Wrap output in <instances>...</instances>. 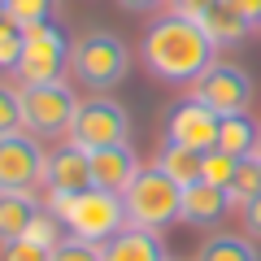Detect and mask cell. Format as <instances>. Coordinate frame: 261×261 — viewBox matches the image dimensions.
Wrapping results in <instances>:
<instances>
[{
  "instance_id": "6da1fadb",
  "label": "cell",
  "mask_w": 261,
  "mask_h": 261,
  "mask_svg": "<svg viewBox=\"0 0 261 261\" xmlns=\"http://www.w3.org/2000/svg\"><path fill=\"white\" fill-rule=\"evenodd\" d=\"M140 57L148 65V74L161 83H196L209 65L218 61V44L196 18L183 13H166L144 31Z\"/></svg>"
},
{
  "instance_id": "9c48e42d",
  "label": "cell",
  "mask_w": 261,
  "mask_h": 261,
  "mask_svg": "<svg viewBox=\"0 0 261 261\" xmlns=\"http://www.w3.org/2000/svg\"><path fill=\"white\" fill-rule=\"evenodd\" d=\"M218 126H222V113H214L205 100L187 96V100L170 105V113H166V144L209 152L218 144Z\"/></svg>"
},
{
  "instance_id": "83f0119b",
  "label": "cell",
  "mask_w": 261,
  "mask_h": 261,
  "mask_svg": "<svg viewBox=\"0 0 261 261\" xmlns=\"http://www.w3.org/2000/svg\"><path fill=\"white\" fill-rule=\"evenodd\" d=\"M214 5H222V0H170V13H183V18H205Z\"/></svg>"
},
{
  "instance_id": "8992f818",
  "label": "cell",
  "mask_w": 261,
  "mask_h": 261,
  "mask_svg": "<svg viewBox=\"0 0 261 261\" xmlns=\"http://www.w3.org/2000/svg\"><path fill=\"white\" fill-rule=\"evenodd\" d=\"M126 135H130V113L113 96L96 92L87 100H79V113L70 122L65 140L83 152H96V148H109V144H126Z\"/></svg>"
},
{
  "instance_id": "30bf717a",
  "label": "cell",
  "mask_w": 261,
  "mask_h": 261,
  "mask_svg": "<svg viewBox=\"0 0 261 261\" xmlns=\"http://www.w3.org/2000/svg\"><path fill=\"white\" fill-rule=\"evenodd\" d=\"M48 152L39 148V140L31 130H9L0 135V187H35L44 183Z\"/></svg>"
},
{
  "instance_id": "4dcf8cb0",
  "label": "cell",
  "mask_w": 261,
  "mask_h": 261,
  "mask_svg": "<svg viewBox=\"0 0 261 261\" xmlns=\"http://www.w3.org/2000/svg\"><path fill=\"white\" fill-rule=\"evenodd\" d=\"M122 9H130V13H148V9H161V5H170V0H118Z\"/></svg>"
},
{
  "instance_id": "ba28073f",
  "label": "cell",
  "mask_w": 261,
  "mask_h": 261,
  "mask_svg": "<svg viewBox=\"0 0 261 261\" xmlns=\"http://www.w3.org/2000/svg\"><path fill=\"white\" fill-rule=\"evenodd\" d=\"M192 96L196 100H205L214 113H248V105H252V79H248V70L244 65H235V61H214L205 70V74L192 83Z\"/></svg>"
},
{
  "instance_id": "1f68e13d",
  "label": "cell",
  "mask_w": 261,
  "mask_h": 261,
  "mask_svg": "<svg viewBox=\"0 0 261 261\" xmlns=\"http://www.w3.org/2000/svg\"><path fill=\"white\" fill-rule=\"evenodd\" d=\"M166 261H174V257H166Z\"/></svg>"
},
{
  "instance_id": "cb8c5ba5",
  "label": "cell",
  "mask_w": 261,
  "mask_h": 261,
  "mask_svg": "<svg viewBox=\"0 0 261 261\" xmlns=\"http://www.w3.org/2000/svg\"><path fill=\"white\" fill-rule=\"evenodd\" d=\"M22 57V27L0 13V70H13Z\"/></svg>"
},
{
  "instance_id": "8fae6325",
  "label": "cell",
  "mask_w": 261,
  "mask_h": 261,
  "mask_svg": "<svg viewBox=\"0 0 261 261\" xmlns=\"http://www.w3.org/2000/svg\"><path fill=\"white\" fill-rule=\"evenodd\" d=\"M87 161H92V187H105V192H118V196L126 192L130 178L144 170L130 144H109V148H96V152H87Z\"/></svg>"
},
{
  "instance_id": "7c38bea8",
  "label": "cell",
  "mask_w": 261,
  "mask_h": 261,
  "mask_svg": "<svg viewBox=\"0 0 261 261\" xmlns=\"http://www.w3.org/2000/svg\"><path fill=\"white\" fill-rule=\"evenodd\" d=\"M231 209V192L209 178H196V183L183 187V218L178 222H192V226H218Z\"/></svg>"
},
{
  "instance_id": "4316f807",
  "label": "cell",
  "mask_w": 261,
  "mask_h": 261,
  "mask_svg": "<svg viewBox=\"0 0 261 261\" xmlns=\"http://www.w3.org/2000/svg\"><path fill=\"white\" fill-rule=\"evenodd\" d=\"M57 222H61V218H53V214H48V209H39V218H35V222H31L27 240L44 244V248H57V244H61V235H57Z\"/></svg>"
},
{
  "instance_id": "ffe728a7",
  "label": "cell",
  "mask_w": 261,
  "mask_h": 261,
  "mask_svg": "<svg viewBox=\"0 0 261 261\" xmlns=\"http://www.w3.org/2000/svg\"><path fill=\"white\" fill-rule=\"evenodd\" d=\"M226 192H231V205H240V209L261 192V148L248 152V157H240V170H235V178H231Z\"/></svg>"
},
{
  "instance_id": "9a60e30c",
  "label": "cell",
  "mask_w": 261,
  "mask_h": 261,
  "mask_svg": "<svg viewBox=\"0 0 261 261\" xmlns=\"http://www.w3.org/2000/svg\"><path fill=\"white\" fill-rule=\"evenodd\" d=\"M39 218V200L31 196V187H0V244H13L31 231V222Z\"/></svg>"
},
{
  "instance_id": "52a82bcc",
  "label": "cell",
  "mask_w": 261,
  "mask_h": 261,
  "mask_svg": "<svg viewBox=\"0 0 261 261\" xmlns=\"http://www.w3.org/2000/svg\"><path fill=\"white\" fill-rule=\"evenodd\" d=\"M70 226V235L79 240H92V244H105L126 226V205H122L118 192H105V187H87V192L74 196L70 214L61 218Z\"/></svg>"
},
{
  "instance_id": "f546056e",
  "label": "cell",
  "mask_w": 261,
  "mask_h": 261,
  "mask_svg": "<svg viewBox=\"0 0 261 261\" xmlns=\"http://www.w3.org/2000/svg\"><path fill=\"white\" fill-rule=\"evenodd\" d=\"M226 5H231V9H240L252 27H261V0H226Z\"/></svg>"
},
{
  "instance_id": "4fadbf2b",
  "label": "cell",
  "mask_w": 261,
  "mask_h": 261,
  "mask_svg": "<svg viewBox=\"0 0 261 261\" xmlns=\"http://www.w3.org/2000/svg\"><path fill=\"white\" fill-rule=\"evenodd\" d=\"M44 183L53 187V192H87V187H92V161H87V152L74 148V144L53 148L48 152Z\"/></svg>"
},
{
  "instance_id": "277c9868",
  "label": "cell",
  "mask_w": 261,
  "mask_h": 261,
  "mask_svg": "<svg viewBox=\"0 0 261 261\" xmlns=\"http://www.w3.org/2000/svg\"><path fill=\"white\" fill-rule=\"evenodd\" d=\"M22 126L35 135V140H57V135H70V122L79 113V96L70 92V83H22Z\"/></svg>"
},
{
  "instance_id": "484cf974",
  "label": "cell",
  "mask_w": 261,
  "mask_h": 261,
  "mask_svg": "<svg viewBox=\"0 0 261 261\" xmlns=\"http://www.w3.org/2000/svg\"><path fill=\"white\" fill-rule=\"evenodd\" d=\"M9 130H22V96L0 83V135Z\"/></svg>"
},
{
  "instance_id": "44dd1931",
  "label": "cell",
  "mask_w": 261,
  "mask_h": 261,
  "mask_svg": "<svg viewBox=\"0 0 261 261\" xmlns=\"http://www.w3.org/2000/svg\"><path fill=\"white\" fill-rule=\"evenodd\" d=\"M57 0H0V13L13 18L18 27H35V22H48Z\"/></svg>"
},
{
  "instance_id": "5b68a950",
  "label": "cell",
  "mask_w": 261,
  "mask_h": 261,
  "mask_svg": "<svg viewBox=\"0 0 261 261\" xmlns=\"http://www.w3.org/2000/svg\"><path fill=\"white\" fill-rule=\"evenodd\" d=\"M70 44L74 39H65V31L57 22L22 27V57L13 65V74L22 83H57L70 70Z\"/></svg>"
},
{
  "instance_id": "d4e9b609",
  "label": "cell",
  "mask_w": 261,
  "mask_h": 261,
  "mask_svg": "<svg viewBox=\"0 0 261 261\" xmlns=\"http://www.w3.org/2000/svg\"><path fill=\"white\" fill-rule=\"evenodd\" d=\"M0 261H53V248H44V244L22 235L13 244H0Z\"/></svg>"
},
{
  "instance_id": "d6986e66",
  "label": "cell",
  "mask_w": 261,
  "mask_h": 261,
  "mask_svg": "<svg viewBox=\"0 0 261 261\" xmlns=\"http://www.w3.org/2000/svg\"><path fill=\"white\" fill-rule=\"evenodd\" d=\"M157 166L166 170L174 183H196V178L205 174V152H196V148H178V144H161V157Z\"/></svg>"
},
{
  "instance_id": "603a6c76",
  "label": "cell",
  "mask_w": 261,
  "mask_h": 261,
  "mask_svg": "<svg viewBox=\"0 0 261 261\" xmlns=\"http://www.w3.org/2000/svg\"><path fill=\"white\" fill-rule=\"evenodd\" d=\"M53 261H105V252H100V244H92V240L65 235V240L53 248Z\"/></svg>"
},
{
  "instance_id": "7402d4cb",
  "label": "cell",
  "mask_w": 261,
  "mask_h": 261,
  "mask_svg": "<svg viewBox=\"0 0 261 261\" xmlns=\"http://www.w3.org/2000/svg\"><path fill=\"white\" fill-rule=\"evenodd\" d=\"M235 170H240V157H235V152L209 148V152H205V174H200V178H209V183H218V187H231Z\"/></svg>"
},
{
  "instance_id": "7a4b0ae2",
  "label": "cell",
  "mask_w": 261,
  "mask_h": 261,
  "mask_svg": "<svg viewBox=\"0 0 261 261\" xmlns=\"http://www.w3.org/2000/svg\"><path fill=\"white\" fill-rule=\"evenodd\" d=\"M122 205H126V226L161 231L183 218V183H174L161 166H144L122 192Z\"/></svg>"
},
{
  "instance_id": "2e32d148",
  "label": "cell",
  "mask_w": 261,
  "mask_h": 261,
  "mask_svg": "<svg viewBox=\"0 0 261 261\" xmlns=\"http://www.w3.org/2000/svg\"><path fill=\"white\" fill-rule=\"evenodd\" d=\"M214 148H226L235 157H248V152L261 148V126L248 118V113H226L222 126H218V144Z\"/></svg>"
},
{
  "instance_id": "3957f363",
  "label": "cell",
  "mask_w": 261,
  "mask_h": 261,
  "mask_svg": "<svg viewBox=\"0 0 261 261\" xmlns=\"http://www.w3.org/2000/svg\"><path fill=\"white\" fill-rule=\"evenodd\" d=\"M130 53L113 31H87L70 44V74L92 92H109L126 79Z\"/></svg>"
},
{
  "instance_id": "ac0fdd59",
  "label": "cell",
  "mask_w": 261,
  "mask_h": 261,
  "mask_svg": "<svg viewBox=\"0 0 261 261\" xmlns=\"http://www.w3.org/2000/svg\"><path fill=\"white\" fill-rule=\"evenodd\" d=\"M196 261H261V252H257V244H252L248 235L218 231V235H209V240L196 248Z\"/></svg>"
},
{
  "instance_id": "f1b7e54d",
  "label": "cell",
  "mask_w": 261,
  "mask_h": 261,
  "mask_svg": "<svg viewBox=\"0 0 261 261\" xmlns=\"http://www.w3.org/2000/svg\"><path fill=\"white\" fill-rule=\"evenodd\" d=\"M244 226H248V240H261V192L244 205Z\"/></svg>"
},
{
  "instance_id": "5bb4252c",
  "label": "cell",
  "mask_w": 261,
  "mask_h": 261,
  "mask_svg": "<svg viewBox=\"0 0 261 261\" xmlns=\"http://www.w3.org/2000/svg\"><path fill=\"white\" fill-rule=\"evenodd\" d=\"M105 261H166V244L161 231H144V226H122L113 240L100 244Z\"/></svg>"
},
{
  "instance_id": "e0dca14e",
  "label": "cell",
  "mask_w": 261,
  "mask_h": 261,
  "mask_svg": "<svg viewBox=\"0 0 261 261\" xmlns=\"http://www.w3.org/2000/svg\"><path fill=\"white\" fill-rule=\"evenodd\" d=\"M200 27L209 31V39H214L218 48H226V44H240V39L252 31V22L244 18L240 9H231V5L222 0V5H214V9H209L205 18H200Z\"/></svg>"
}]
</instances>
